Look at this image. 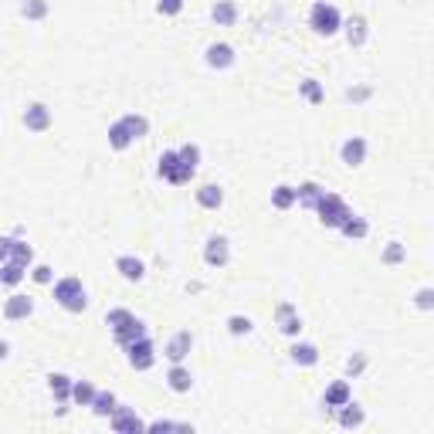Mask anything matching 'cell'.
<instances>
[{"instance_id":"33","label":"cell","mask_w":434,"mask_h":434,"mask_svg":"<svg viewBox=\"0 0 434 434\" xmlns=\"http://www.w3.org/2000/svg\"><path fill=\"white\" fill-rule=\"evenodd\" d=\"M20 18L44 20L48 18V0H20Z\"/></svg>"},{"instance_id":"21","label":"cell","mask_w":434,"mask_h":434,"mask_svg":"<svg viewBox=\"0 0 434 434\" xmlns=\"http://www.w3.org/2000/svg\"><path fill=\"white\" fill-rule=\"evenodd\" d=\"M193 197H197V204H200L204 210H217L221 204H224V191H221L217 183H204V187H197Z\"/></svg>"},{"instance_id":"13","label":"cell","mask_w":434,"mask_h":434,"mask_svg":"<svg viewBox=\"0 0 434 434\" xmlns=\"http://www.w3.org/2000/svg\"><path fill=\"white\" fill-rule=\"evenodd\" d=\"M343 31H346L349 48H363L366 37H370V24H366L363 14H353V18L343 20Z\"/></svg>"},{"instance_id":"44","label":"cell","mask_w":434,"mask_h":434,"mask_svg":"<svg viewBox=\"0 0 434 434\" xmlns=\"http://www.w3.org/2000/svg\"><path fill=\"white\" fill-rule=\"evenodd\" d=\"M11 241H14V238H0V265L11 258Z\"/></svg>"},{"instance_id":"45","label":"cell","mask_w":434,"mask_h":434,"mask_svg":"<svg viewBox=\"0 0 434 434\" xmlns=\"http://www.w3.org/2000/svg\"><path fill=\"white\" fill-rule=\"evenodd\" d=\"M7 356H11V343H7V339H0V363H4Z\"/></svg>"},{"instance_id":"3","label":"cell","mask_w":434,"mask_h":434,"mask_svg":"<svg viewBox=\"0 0 434 434\" xmlns=\"http://www.w3.org/2000/svg\"><path fill=\"white\" fill-rule=\"evenodd\" d=\"M313 210L319 214L323 227H343V221L353 214L346 200H343L339 193H332V191H323V197H319V204H315Z\"/></svg>"},{"instance_id":"11","label":"cell","mask_w":434,"mask_h":434,"mask_svg":"<svg viewBox=\"0 0 434 434\" xmlns=\"http://www.w3.org/2000/svg\"><path fill=\"white\" fill-rule=\"evenodd\" d=\"M204 61H207L214 71H224L238 61V54H234V48H231L227 41H214V44H207V52H204Z\"/></svg>"},{"instance_id":"20","label":"cell","mask_w":434,"mask_h":434,"mask_svg":"<svg viewBox=\"0 0 434 434\" xmlns=\"http://www.w3.org/2000/svg\"><path fill=\"white\" fill-rule=\"evenodd\" d=\"M133 143H136V136L129 133V126H126L122 119H116L112 126H109V146H112V150H119L122 153V150H129Z\"/></svg>"},{"instance_id":"2","label":"cell","mask_w":434,"mask_h":434,"mask_svg":"<svg viewBox=\"0 0 434 434\" xmlns=\"http://www.w3.org/2000/svg\"><path fill=\"white\" fill-rule=\"evenodd\" d=\"M309 28H313L319 37H332L343 31V14L336 4H326V0H315L313 11H309Z\"/></svg>"},{"instance_id":"39","label":"cell","mask_w":434,"mask_h":434,"mask_svg":"<svg viewBox=\"0 0 434 434\" xmlns=\"http://www.w3.org/2000/svg\"><path fill=\"white\" fill-rule=\"evenodd\" d=\"M28 275L35 278L37 285H52V282H54V268H52V265H31V268H28Z\"/></svg>"},{"instance_id":"6","label":"cell","mask_w":434,"mask_h":434,"mask_svg":"<svg viewBox=\"0 0 434 434\" xmlns=\"http://www.w3.org/2000/svg\"><path fill=\"white\" fill-rule=\"evenodd\" d=\"M275 326L282 336H289V339H299V332H302V315L292 302H278L275 306Z\"/></svg>"},{"instance_id":"31","label":"cell","mask_w":434,"mask_h":434,"mask_svg":"<svg viewBox=\"0 0 434 434\" xmlns=\"http://www.w3.org/2000/svg\"><path fill=\"white\" fill-rule=\"evenodd\" d=\"M346 238H353V241H363L366 234H370V224H366L363 217H356V214H349L346 221H343V227H339Z\"/></svg>"},{"instance_id":"26","label":"cell","mask_w":434,"mask_h":434,"mask_svg":"<svg viewBox=\"0 0 434 434\" xmlns=\"http://www.w3.org/2000/svg\"><path fill=\"white\" fill-rule=\"evenodd\" d=\"M24 278H28V268H24V265H18V261H11V258L0 265V285L14 289V285H20Z\"/></svg>"},{"instance_id":"36","label":"cell","mask_w":434,"mask_h":434,"mask_svg":"<svg viewBox=\"0 0 434 434\" xmlns=\"http://www.w3.org/2000/svg\"><path fill=\"white\" fill-rule=\"evenodd\" d=\"M380 261H383V265H400V261H407V244L390 241V244H387V248H383Z\"/></svg>"},{"instance_id":"27","label":"cell","mask_w":434,"mask_h":434,"mask_svg":"<svg viewBox=\"0 0 434 434\" xmlns=\"http://www.w3.org/2000/svg\"><path fill=\"white\" fill-rule=\"evenodd\" d=\"M48 390H52V397L58 404H68L71 400V377L68 373H52L48 377Z\"/></svg>"},{"instance_id":"7","label":"cell","mask_w":434,"mask_h":434,"mask_svg":"<svg viewBox=\"0 0 434 434\" xmlns=\"http://www.w3.org/2000/svg\"><path fill=\"white\" fill-rule=\"evenodd\" d=\"M109 424H112V431L116 434H136V431H146V421H139L136 407H126L119 404L112 414H109Z\"/></svg>"},{"instance_id":"30","label":"cell","mask_w":434,"mask_h":434,"mask_svg":"<svg viewBox=\"0 0 434 434\" xmlns=\"http://www.w3.org/2000/svg\"><path fill=\"white\" fill-rule=\"evenodd\" d=\"M272 207H275V210H292V207H296V187L278 183L275 191H272Z\"/></svg>"},{"instance_id":"4","label":"cell","mask_w":434,"mask_h":434,"mask_svg":"<svg viewBox=\"0 0 434 434\" xmlns=\"http://www.w3.org/2000/svg\"><path fill=\"white\" fill-rule=\"evenodd\" d=\"M159 176L167 180V183H176V187H183V183H191L197 170L187 167L176 150H167V153H159Z\"/></svg>"},{"instance_id":"14","label":"cell","mask_w":434,"mask_h":434,"mask_svg":"<svg viewBox=\"0 0 434 434\" xmlns=\"http://www.w3.org/2000/svg\"><path fill=\"white\" fill-rule=\"evenodd\" d=\"M31 313H35V299L20 296V292H14V296L4 302V315H7L11 323H20V319H28Z\"/></svg>"},{"instance_id":"35","label":"cell","mask_w":434,"mask_h":434,"mask_svg":"<svg viewBox=\"0 0 434 434\" xmlns=\"http://www.w3.org/2000/svg\"><path fill=\"white\" fill-rule=\"evenodd\" d=\"M122 122L129 126V133H133L136 139H143L146 133H150V119H146L143 112H126V116H122Z\"/></svg>"},{"instance_id":"22","label":"cell","mask_w":434,"mask_h":434,"mask_svg":"<svg viewBox=\"0 0 434 434\" xmlns=\"http://www.w3.org/2000/svg\"><path fill=\"white\" fill-rule=\"evenodd\" d=\"M210 18L217 28H231L234 20H238V4L234 0H217L214 7H210Z\"/></svg>"},{"instance_id":"9","label":"cell","mask_w":434,"mask_h":434,"mask_svg":"<svg viewBox=\"0 0 434 434\" xmlns=\"http://www.w3.org/2000/svg\"><path fill=\"white\" fill-rule=\"evenodd\" d=\"M191 349H193L191 330H180V332H174V336L167 339V346H163V356H167L170 363H183V360L191 356Z\"/></svg>"},{"instance_id":"28","label":"cell","mask_w":434,"mask_h":434,"mask_svg":"<svg viewBox=\"0 0 434 434\" xmlns=\"http://www.w3.org/2000/svg\"><path fill=\"white\" fill-rule=\"evenodd\" d=\"M95 383L92 380H71V404H78V407H88L92 397H95Z\"/></svg>"},{"instance_id":"18","label":"cell","mask_w":434,"mask_h":434,"mask_svg":"<svg viewBox=\"0 0 434 434\" xmlns=\"http://www.w3.org/2000/svg\"><path fill=\"white\" fill-rule=\"evenodd\" d=\"M326 407L330 411H336V407H343L346 400H353V387H349V380H332L330 387H326Z\"/></svg>"},{"instance_id":"37","label":"cell","mask_w":434,"mask_h":434,"mask_svg":"<svg viewBox=\"0 0 434 434\" xmlns=\"http://www.w3.org/2000/svg\"><path fill=\"white\" fill-rule=\"evenodd\" d=\"M251 330H255V323L248 315H227V332L231 336H248Z\"/></svg>"},{"instance_id":"5","label":"cell","mask_w":434,"mask_h":434,"mask_svg":"<svg viewBox=\"0 0 434 434\" xmlns=\"http://www.w3.org/2000/svg\"><path fill=\"white\" fill-rule=\"evenodd\" d=\"M126 360H129L133 370H150V366L157 363V346H153V339L143 336L136 343H129V346H126Z\"/></svg>"},{"instance_id":"32","label":"cell","mask_w":434,"mask_h":434,"mask_svg":"<svg viewBox=\"0 0 434 434\" xmlns=\"http://www.w3.org/2000/svg\"><path fill=\"white\" fill-rule=\"evenodd\" d=\"M11 261L31 268V265H35V248H31L28 241H20V238H14V241H11Z\"/></svg>"},{"instance_id":"1","label":"cell","mask_w":434,"mask_h":434,"mask_svg":"<svg viewBox=\"0 0 434 434\" xmlns=\"http://www.w3.org/2000/svg\"><path fill=\"white\" fill-rule=\"evenodd\" d=\"M52 289H54V302L65 313L78 315L88 309V292H85V285H82V278H75V275L58 278V282H52Z\"/></svg>"},{"instance_id":"10","label":"cell","mask_w":434,"mask_h":434,"mask_svg":"<svg viewBox=\"0 0 434 434\" xmlns=\"http://www.w3.org/2000/svg\"><path fill=\"white\" fill-rule=\"evenodd\" d=\"M204 261H207L210 268H224L227 261H231V241H227L224 234H210L207 244H204Z\"/></svg>"},{"instance_id":"23","label":"cell","mask_w":434,"mask_h":434,"mask_svg":"<svg viewBox=\"0 0 434 434\" xmlns=\"http://www.w3.org/2000/svg\"><path fill=\"white\" fill-rule=\"evenodd\" d=\"M112 336H116V343L126 349L129 343H136V339H143V336H150V330H146V323H143V319H133L129 326H122V330L112 332Z\"/></svg>"},{"instance_id":"38","label":"cell","mask_w":434,"mask_h":434,"mask_svg":"<svg viewBox=\"0 0 434 434\" xmlns=\"http://www.w3.org/2000/svg\"><path fill=\"white\" fill-rule=\"evenodd\" d=\"M176 153H180V159H183L187 167H193V170L200 167V146H197V143H183Z\"/></svg>"},{"instance_id":"16","label":"cell","mask_w":434,"mask_h":434,"mask_svg":"<svg viewBox=\"0 0 434 434\" xmlns=\"http://www.w3.org/2000/svg\"><path fill=\"white\" fill-rule=\"evenodd\" d=\"M336 421H339V428H363V421H366V414H363V407L356 404V400H346L343 407H336Z\"/></svg>"},{"instance_id":"29","label":"cell","mask_w":434,"mask_h":434,"mask_svg":"<svg viewBox=\"0 0 434 434\" xmlns=\"http://www.w3.org/2000/svg\"><path fill=\"white\" fill-rule=\"evenodd\" d=\"M299 92H302V99H306L309 105H323V102H326V88L319 85L315 78H302V82H299Z\"/></svg>"},{"instance_id":"25","label":"cell","mask_w":434,"mask_h":434,"mask_svg":"<svg viewBox=\"0 0 434 434\" xmlns=\"http://www.w3.org/2000/svg\"><path fill=\"white\" fill-rule=\"evenodd\" d=\"M88 407H92V414H95V417H109L116 407H119V400H116V394H112V390H95V397H92V404H88Z\"/></svg>"},{"instance_id":"41","label":"cell","mask_w":434,"mask_h":434,"mask_svg":"<svg viewBox=\"0 0 434 434\" xmlns=\"http://www.w3.org/2000/svg\"><path fill=\"white\" fill-rule=\"evenodd\" d=\"M363 370H366V356H363V353H353V356L346 360V373H349V377H360Z\"/></svg>"},{"instance_id":"17","label":"cell","mask_w":434,"mask_h":434,"mask_svg":"<svg viewBox=\"0 0 434 434\" xmlns=\"http://www.w3.org/2000/svg\"><path fill=\"white\" fill-rule=\"evenodd\" d=\"M116 272H119L126 282H143V275H146V265H143L136 255H119V258H116Z\"/></svg>"},{"instance_id":"34","label":"cell","mask_w":434,"mask_h":434,"mask_svg":"<svg viewBox=\"0 0 434 434\" xmlns=\"http://www.w3.org/2000/svg\"><path fill=\"white\" fill-rule=\"evenodd\" d=\"M133 319H136V315L129 313V309H109V313H105V326H109V330L112 332H119L122 326H129V323H133Z\"/></svg>"},{"instance_id":"19","label":"cell","mask_w":434,"mask_h":434,"mask_svg":"<svg viewBox=\"0 0 434 434\" xmlns=\"http://www.w3.org/2000/svg\"><path fill=\"white\" fill-rule=\"evenodd\" d=\"M289 356H292V363L296 366H315L319 363V346L315 343H292L289 346Z\"/></svg>"},{"instance_id":"24","label":"cell","mask_w":434,"mask_h":434,"mask_svg":"<svg viewBox=\"0 0 434 434\" xmlns=\"http://www.w3.org/2000/svg\"><path fill=\"white\" fill-rule=\"evenodd\" d=\"M319 197H323V187H319L315 180H306V183H299V187H296V204H299V207L313 210L315 204H319Z\"/></svg>"},{"instance_id":"15","label":"cell","mask_w":434,"mask_h":434,"mask_svg":"<svg viewBox=\"0 0 434 434\" xmlns=\"http://www.w3.org/2000/svg\"><path fill=\"white\" fill-rule=\"evenodd\" d=\"M167 387H170L174 394H191L193 373L183 363H170V370H167Z\"/></svg>"},{"instance_id":"8","label":"cell","mask_w":434,"mask_h":434,"mask_svg":"<svg viewBox=\"0 0 434 434\" xmlns=\"http://www.w3.org/2000/svg\"><path fill=\"white\" fill-rule=\"evenodd\" d=\"M20 122H24L28 133H48V129H52V109H48L44 102H31L28 109H24Z\"/></svg>"},{"instance_id":"12","label":"cell","mask_w":434,"mask_h":434,"mask_svg":"<svg viewBox=\"0 0 434 434\" xmlns=\"http://www.w3.org/2000/svg\"><path fill=\"white\" fill-rule=\"evenodd\" d=\"M339 159L346 163L349 170L353 167H363V159H366V139L363 136H349L343 146H339Z\"/></svg>"},{"instance_id":"43","label":"cell","mask_w":434,"mask_h":434,"mask_svg":"<svg viewBox=\"0 0 434 434\" xmlns=\"http://www.w3.org/2000/svg\"><path fill=\"white\" fill-rule=\"evenodd\" d=\"M370 95H373V88H370V85H356V88H349V92H346L349 102H366Z\"/></svg>"},{"instance_id":"42","label":"cell","mask_w":434,"mask_h":434,"mask_svg":"<svg viewBox=\"0 0 434 434\" xmlns=\"http://www.w3.org/2000/svg\"><path fill=\"white\" fill-rule=\"evenodd\" d=\"M414 306L417 309H424V313H431L434 309V289H421L414 296Z\"/></svg>"},{"instance_id":"40","label":"cell","mask_w":434,"mask_h":434,"mask_svg":"<svg viewBox=\"0 0 434 434\" xmlns=\"http://www.w3.org/2000/svg\"><path fill=\"white\" fill-rule=\"evenodd\" d=\"M157 11L163 14V18H176V14L183 11V0H159Z\"/></svg>"}]
</instances>
